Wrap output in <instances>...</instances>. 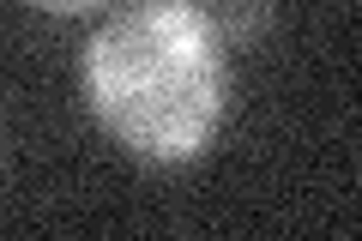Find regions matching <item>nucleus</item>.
<instances>
[{
	"label": "nucleus",
	"instance_id": "2",
	"mask_svg": "<svg viewBox=\"0 0 362 241\" xmlns=\"http://www.w3.org/2000/svg\"><path fill=\"white\" fill-rule=\"evenodd\" d=\"M25 6H37V13H61V18H73V13H90V6H103V0H25Z\"/></svg>",
	"mask_w": 362,
	"mask_h": 241
},
{
	"label": "nucleus",
	"instance_id": "1",
	"mask_svg": "<svg viewBox=\"0 0 362 241\" xmlns=\"http://www.w3.org/2000/svg\"><path fill=\"white\" fill-rule=\"evenodd\" d=\"M90 114L139 163L175 169L211 145L230 102V49L194 0H139L85 42Z\"/></svg>",
	"mask_w": 362,
	"mask_h": 241
}]
</instances>
